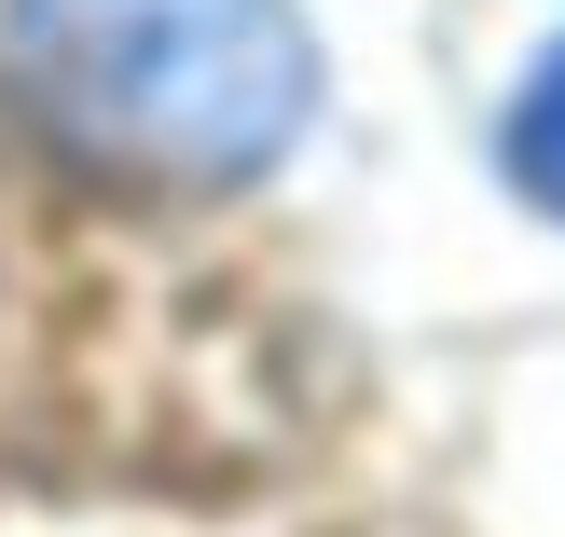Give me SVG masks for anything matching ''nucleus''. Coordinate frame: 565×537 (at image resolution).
<instances>
[{"label":"nucleus","instance_id":"1","mask_svg":"<svg viewBox=\"0 0 565 537\" xmlns=\"http://www.w3.org/2000/svg\"><path fill=\"white\" fill-rule=\"evenodd\" d=\"M28 125L125 193H235L303 138L318 42L290 0H0Z\"/></svg>","mask_w":565,"mask_h":537},{"label":"nucleus","instance_id":"2","mask_svg":"<svg viewBox=\"0 0 565 537\" xmlns=\"http://www.w3.org/2000/svg\"><path fill=\"white\" fill-rule=\"evenodd\" d=\"M511 180H524V193H539V207L565 221V42L539 55V83L511 97Z\"/></svg>","mask_w":565,"mask_h":537}]
</instances>
